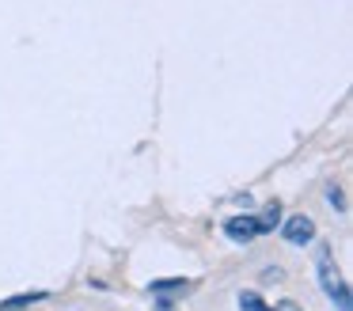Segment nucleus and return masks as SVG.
<instances>
[{
	"label": "nucleus",
	"instance_id": "7ed1b4c3",
	"mask_svg": "<svg viewBox=\"0 0 353 311\" xmlns=\"http://www.w3.org/2000/svg\"><path fill=\"white\" fill-rule=\"evenodd\" d=\"M319 281H323V288H327V292H334L338 273H334V262H330V250L327 247H319Z\"/></svg>",
	"mask_w": 353,
	"mask_h": 311
},
{
	"label": "nucleus",
	"instance_id": "9d476101",
	"mask_svg": "<svg viewBox=\"0 0 353 311\" xmlns=\"http://www.w3.org/2000/svg\"><path fill=\"white\" fill-rule=\"evenodd\" d=\"M277 311H300V308H296V303H281Z\"/></svg>",
	"mask_w": 353,
	"mask_h": 311
},
{
	"label": "nucleus",
	"instance_id": "0eeeda50",
	"mask_svg": "<svg viewBox=\"0 0 353 311\" xmlns=\"http://www.w3.org/2000/svg\"><path fill=\"white\" fill-rule=\"evenodd\" d=\"M277 224H281V205H266V212H262V220H259V228H262V232H274V228Z\"/></svg>",
	"mask_w": 353,
	"mask_h": 311
},
{
	"label": "nucleus",
	"instance_id": "423d86ee",
	"mask_svg": "<svg viewBox=\"0 0 353 311\" xmlns=\"http://www.w3.org/2000/svg\"><path fill=\"white\" fill-rule=\"evenodd\" d=\"M239 311H274V308H266V300L259 292H239Z\"/></svg>",
	"mask_w": 353,
	"mask_h": 311
},
{
	"label": "nucleus",
	"instance_id": "1a4fd4ad",
	"mask_svg": "<svg viewBox=\"0 0 353 311\" xmlns=\"http://www.w3.org/2000/svg\"><path fill=\"white\" fill-rule=\"evenodd\" d=\"M330 201H334V209H345V205H342V190L330 186Z\"/></svg>",
	"mask_w": 353,
	"mask_h": 311
},
{
	"label": "nucleus",
	"instance_id": "f03ea898",
	"mask_svg": "<svg viewBox=\"0 0 353 311\" xmlns=\"http://www.w3.org/2000/svg\"><path fill=\"white\" fill-rule=\"evenodd\" d=\"M224 232H228V239H236V243H251L254 235H262V228H259L254 217H232V220H224Z\"/></svg>",
	"mask_w": 353,
	"mask_h": 311
},
{
	"label": "nucleus",
	"instance_id": "20e7f679",
	"mask_svg": "<svg viewBox=\"0 0 353 311\" xmlns=\"http://www.w3.org/2000/svg\"><path fill=\"white\" fill-rule=\"evenodd\" d=\"M50 292H42V288H34V292H19V296H12V300H4L0 303V311H19V308H31V303H39V300H46Z\"/></svg>",
	"mask_w": 353,
	"mask_h": 311
},
{
	"label": "nucleus",
	"instance_id": "6e6552de",
	"mask_svg": "<svg viewBox=\"0 0 353 311\" xmlns=\"http://www.w3.org/2000/svg\"><path fill=\"white\" fill-rule=\"evenodd\" d=\"M330 300L338 303V311H350V308H353V303H350V285H342V281H338L334 292H330Z\"/></svg>",
	"mask_w": 353,
	"mask_h": 311
},
{
	"label": "nucleus",
	"instance_id": "39448f33",
	"mask_svg": "<svg viewBox=\"0 0 353 311\" xmlns=\"http://www.w3.org/2000/svg\"><path fill=\"white\" fill-rule=\"evenodd\" d=\"M186 288H190V281H186V277H163V281H152V285H148V292L163 296V292H186Z\"/></svg>",
	"mask_w": 353,
	"mask_h": 311
},
{
	"label": "nucleus",
	"instance_id": "f257e3e1",
	"mask_svg": "<svg viewBox=\"0 0 353 311\" xmlns=\"http://www.w3.org/2000/svg\"><path fill=\"white\" fill-rule=\"evenodd\" d=\"M281 235L292 243V247H304V243H312V239H315V220H312V217H304V212H296V217L285 220Z\"/></svg>",
	"mask_w": 353,
	"mask_h": 311
}]
</instances>
